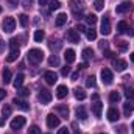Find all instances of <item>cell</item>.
<instances>
[{"label": "cell", "mask_w": 134, "mask_h": 134, "mask_svg": "<svg viewBox=\"0 0 134 134\" xmlns=\"http://www.w3.org/2000/svg\"><path fill=\"white\" fill-rule=\"evenodd\" d=\"M27 59L30 61V64H39L44 59V52L39 48H31L27 55Z\"/></svg>", "instance_id": "6da1fadb"}, {"label": "cell", "mask_w": 134, "mask_h": 134, "mask_svg": "<svg viewBox=\"0 0 134 134\" xmlns=\"http://www.w3.org/2000/svg\"><path fill=\"white\" fill-rule=\"evenodd\" d=\"M70 8H72L73 16H75L76 19H81V17H83V13L78 11V8L83 9V2H81V0H70Z\"/></svg>", "instance_id": "7a4b0ae2"}, {"label": "cell", "mask_w": 134, "mask_h": 134, "mask_svg": "<svg viewBox=\"0 0 134 134\" xmlns=\"http://www.w3.org/2000/svg\"><path fill=\"white\" fill-rule=\"evenodd\" d=\"M14 28H16V20H14V17H11V16L5 17V20H3V31H5V33H13Z\"/></svg>", "instance_id": "3957f363"}, {"label": "cell", "mask_w": 134, "mask_h": 134, "mask_svg": "<svg viewBox=\"0 0 134 134\" xmlns=\"http://www.w3.org/2000/svg\"><path fill=\"white\" fill-rule=\"evenodd\" d=\"M101 81H103V84H106V86H109V84H112V81H114V75H112V72L109 70V69H101Z\"/></svg>", "instance_id": "277c9868"}, {"label": "cell", "mask_w": 134, "mask_h": 134, "mask_svg": "<svg viewBox=\"0 0 134 134\" xmlns=\"http://www.w3.org/2000/svg\"><path fill=\"white\" fill-rule=\"evenodd\" d=\"M25 117H22V115H17V117H14L13 120H11V123H9V126H11V130H20L24 125H25Z\"/></svg>", "instance_id": "5b68a950"}, {"label": "cell", "mask_w": 134, "mask_h": 134, "mask_svg": "<svg viewBox=\"0 0 134 134\" xmlns=\"http://www.w3.org/2000/svg\"><path fill=\"white\" fill-rule=\"evenodd\" d=\"M66 37H67V41H69V42H73V44H78V42H80V33H78L75 28L67 30Z\"/></svg>", "instance_id": "8992f818"}, {"label": "cell", "mask_w": 134, "mask_h": 134, "mask_svg": "<svg viewBox=\"0 0 134 134\" xmlns=\"http://www.w3.org/2000/svg\"><path fill=\"white\" fill-rule=\"evenodd\" d=\"M47 126L52 128V130L58 128V126H59V117L55 115V114H48V115H47Z\"/></svg>", "instance_id": "52a82bcc"}, {"label": "cell", "mask_w": 134, "mask_h": 134, "mask_svg": "<svg viewBox=\"0 0 134 134\" xmlns=\"http://www.w3.org/2000/svg\"><path fill=\"white\" fill-rule=\"evenodd\" d=\"M37 98H39V101H41L42 104H47V103H50V101H52L53 97H52V92H50V91L42 89V91L39 92V97H37Z\"/></svg>", "instance_id": "ba28073f"}, {"label": "cell", "mask_w": 134, "mask_h": 134, "mask_svg": "<svg viewBox=\"0 0 134 134\" xmlns=\"http://www.w3.org/2000/svg\"><path fill=\"white\" fill-rule=\"evenodd\" d=\"M100 31H101L103 36H108V34L111 33V20H109V17H103Z\"/></svg>", "instance_id": "9c48e42d"}, {"label": "cell", "mask_w": 134, "mask_h": 134, "mask_svg": "<svg viewBox=\"0 0 134 134\" xmlns=\"http://www.w3.org/2000/svg\"><path fill=\"white\" fill-rule=\"evenodd\" d=\"M131 8H133V3H131V2H122L120 5H117L115 11H117L119 14H123V13H128Z\"/></svg>", "instance_id": "30bf717a"}, {"label": "cell", "mask_w": 134, "mask_h": 134, "mask_svg": "<svg viewBox=\"0 0 134 134\" xmlns=\"http://www.w3.org/2000/svg\"><path fill=\"white\" fill-rule=\"evenodd\" d=\"M44 80H45V83L47 84H55L56 81H58V75L55 73V72H45L44 73Z\"/></svg>", "instance_id": "8fae6325"}, {"label": "cell", "mask_w": 134, "mask_h": 134, "mask_svg": "<svg viewBox=\"0 0 134 134\" xmlns=\"http://www.w3.org/2000/svg\"><path fill=\"white\" fill-rule=\"evenodd\" d=\"M106 115H108V120H109V122H117V120L120 119V114H119V111H117L115 108H109Z\"/></svg>", "instance_id": "7c38bea8"}, {"label": "cell", "mask_w": 134, "mask_h": 134, "mask_svg": "<svg viewBox=\"0 0 134 134\" xmlns=\"http://www.w3.org/2000/svg\"><path fill=\"white\" fill-rule=\"evenodd\" d=\"M11 78H13L11 70H9L8 67H5V69H3V73H2V81H3V84H9V83H11Z\"/></svg>", "instance_id": "4fadbf2b"}, {"label": "cell", "mask_w": 134, "mask_h": 134, "mask_svg": "<svg viewBox=\"0 0 134 134\" xmlns=\"http://www.w3.org/2000/svg\"><path fill=\"white\" fill-rule=\"evenodd\" d=\"M67 94H69V89H67V86H64V84L58 86V89H56V97H58L59 100L66 98V97H67Z\"/></svg>", "instance_id": "5bb4252c"}, {"label": "cell", "mask_w": 134, "mask_h": 134, "mask_svg": "<svg viewBox=\"0 0 134 134\" xmlns=\"http://www.w3.org/2000/svg\"><path fill=\"white\" fill-rule=\"evenodd\" d=\"M13 103H14V104H16V106L19 108V109H22V111H28V109H30V104H28L27 101L20 100V98H17V97H16V98L13 100Z\"/></svg>", "instance_id": "9a60e30c"}, {"label": "cell", "mask_w": 134, "mask_h": 134, "mask_svg": "<svg viewBox=\"0 0 134 134\" xmlns=\"http://www.w3.org/2000/svg\"><path fill=\"white\" fill-rule=\"evenodd\" d=\"M112 64H114V69L117 72H123L126 69V61H123V59H114Z\"/></svg>", "instance_id": "2e32d148"}, {"label": "cell", "mask_w": 134, "mask_h": 134, "mask_svg": "<svg viewBox=\"0 0 134 134\" xmlns=\"http://www.w3.org/2000/svg\"><path fill=\"white\" fill-rule=\"evenodd\" d=\"M101 109H103V104H101V101H94V104H92V112H94V115L95 117H100L101 115Z\"/></svg>", "instance_id": "e0dca14e"}, {"label": "cell", "mask_w": 134, "mask_h": 134, "mask_svg": "<svg viewBox=\"0 0 134 134\" xmlns=\"http://www.w3.org/2000/svg\"><path fill=\"white\" fill-rule=\"evenodd\" d=\"M24 73H17V76L14 78V81H13V86L16 87V89H20L22 87V84H24Z\"/></svg>", "instance_id": "ac0fdd59"}, {"label": "cell", "mask_w": 134, "mask_h": 134, "mask_svg": "<svg viewBox=\"0 0 134 134\" xmlns=\"http://www.w3.org/2000/svg\"><path fill=\"white\" fill-rule=\"evenodd\" d=\"M56 112H58L61 117H64V119L69 117V108H67L66 104H59V106H56Z\"/></svg>", "instance_id": "d6986e66"}, {"label": "cell", "mask_w": 134, "mask_h": 134, "mask_svg": "<svg viewBox=\"0 0 134 134\" xmlns=\"http://www.w3.org/2000/svg\"><path fill=\"white\" fill-rule=\"evenodd\" d=\"M133 111H134V101H128V103H125L123 104V112H125V115L126 117H130L131 114H133Z\"/></svg>", "instance_id": "ffe728a7"}, {"label": "cell", "mask_w": 134, "mask_h": 134, "mask_svg": "<svg viewBox=\"0 0 134 134\" xmlns=\"http://www.w3.org/2000/svg\"><path fill=\"white\" fill-rule=\"evenodd\" d=\"M64 58H66L67 64H72V63L75 61V50H72V48L66 50V53H64Z\"/></svg>", "instance_id": "44dd1931"}, {"label": "cell", "mask_w": 134, "mask_h": 134, "mask_svg": "<svg viewBox=\"0 0 134 134\" xmlns=\"http://www.w3.org/2000/svg\"><path fill=\"white\" fill-rule=\"evenodd\" d=\"M66 22H67V14L61 13V14H58V16H56V20H55L56 27H63V25H64Z\"/></svg>", "instance_id": "7402d4cb"}, {"label": "cell", "mask_w": 134, "mask_h": 134, "mask_svg": "<svg viewBox=\"0 0 134 134\" xmlns=\"http://www.w3.org/2000/svg\"><path fill=\"white\" fill-rule=\"evenodd\" d=\"M115 47H117L120 52H126L130 45H128V42H126V41H115Z\"/></svg>", "instance_id": "603a6c76"}, {"label": "cell", "mask_w": 134, "mask_h": 134, "mask_svg": "<svg viewBox=\"0 0 134 134\" xmlns=\"http://www.w3.org/2000/svg\"><path fill=\"white\" fill-rule=\"evenodd\" d=\"M126 31H128V24L125 20L119 22L117 24V33H126Z\"/></svg>", "instance_id": "cb8c5ba5"}, {"label": "cell", "mask_w": 134, "mask_h": 134, "mask_svg": "<svg viewBox=\"0 0 134 134\" xmlns=\"http://www.w3.org/2000/svg\"><path fill=\"white\" fill-rule=\"evenodd\" d=\"M76 115H78L80 120H86V119H87V112H86V109H84L83 106H80V108L76 109Z\"/></svg>", "instance_id": "d4e9b609"}, {"label": "cell", "mask_w": 134, "mask_h": 134, "mask_svg": "<svg viewBox=\"0 0 134 134\" xmlns=\"http://www.w3.org/2000/svg\"><path fill=\"white\" fill-rule=\"evenodd\" d=\"M83 58H84L86 61L92 59V58H94V50H92V48H84V50H83Z\"/></svg>", "instance_id": "484cf974"}, {"label": "cell", "mask_w": 134, "mask_h": 134, "mask_svg": "<svg viewBox=\"0 0 134 134\" xmlns=\"http://www.w3.org/2000/svg\"><path fill=\"white\" fill-rule=\"evenodd\" d=\"M73 92H75V98H76V100H84V98H86V92H84L83 89L76 87Z\"/></svg>", "instance_id": "4316f807"}, {"label": "cell", "mask_w": 134, "mask_h": 134, "mask_svg": "<svg viewBox=\"0 0 134 134\" xmlns=\"http://www.w3.org/2000/svg\"><path fill=\"white\" fill-rule=\"evenodd\" d=\"M17 58H19V50H13V52L6 56V61H8V63H13V61H16Z\"/></svg>", "instance_id": "83f0119b"}, {"label": "cell", "mask_w": 134, "mask_h": 134, "mask_svg": "<svg viewBox=\"0 0 134 134\" xmlns=\"http://www.w3.org/2000/svg\"><path fill=\"white\" fill-rule=\"evenodd\" d=\"M97 20H98V17H97L95 14H89V16H86V22H87L89 25H92V27L97 24Z\"/></svg>", "instance_id": "f1b7e54d"}, {"label": "cell", "mask_w": 134, "mask_h": 134, "mask_svg": "<svg viewBox=\"0 0 134 134\" xmlns=\"http://www.w3.org/2000/svg\"><path fill=\"white\" fill-rule=\"evenodd\" d=\"M11 112H13V108H11L9 104H5V106H3V109H2V115L6 119V117H9V115H11Z\"/></svg>", "instance_id": "f546056e"}, {"label": "cell", "mask_w": 134, "mask_h": 134, "mask_svg": "<svg viewBox=\"0 0 134 134\" xmlns=\"http://www.w3.org/2000/svg\"><path fill=\"white\" fill-rule=\"evenodd\" d=\"M48 64H50V66L53 67V66H59V58H58V55H52V56H50V58H48Z\"/></svg>", "instance_id": "4dcf8cb0"}, {"label": "cell", "mask_w": 134, "mask_h": 134, "mask_svg": "<svg viewBox=\"0 0 134 134\" xmlns=\"http://www.w3.org/2000/svg\"><path fill=\"white\" fill-rule=\"evenodd\" d=\"M44 36H45V33H44L42 30H36V31H34V41H36V42H42Z\"/></svg>", "instance_id": "1f68e13d"}, {"label": "cell", "mask_w": 134, "mask_h": 134, "mask_svg": "<svg viewBox=\"0 0 134 134\" xmlns=\"http://www.w3.org/2000/svg\"><path fill=\"white\" fill-rule=\"evenodd\" d=\"M19 24H20V27H27L28 25V16L27 14H20L19 16Z\"/></svg>", "instance_id": "d6a6232c"}, {"label": "cell", "mask_w": 134, "mask_h": 134, "mask_svg": "<svg viewBox=\"0 0 134 134\" xmlns=\"http://www.w3.org/2000/svg\"><path fill=\"white\" fill-rule=\"evenodd\" d=\"M50 48H52V50H59V48H61V42H59L58 39H52V41H50Z\"/></svg>", "instance_id": "836d02e7"}, {"label": "cell", "mask_w": 134, "mask_h": 134, "mask_svg": "<svg viewBox=\"0 0 134 134\" xmlns=\"http://www.w3.org/2000/svg\"><path fill=\"white\" fill-rule=\"evenodd\" d=\"M9 48H11V52H13V50H19V41H17L16 37H13V39L9 41Z\"/></svg>", "instance_id": "e575fe53"}, {"label": "cell", "mask_w": 134, "mask_h": 134, "mask_svg": "<svg viewBox=\"0 0 134 134\" xmlns=\"http://www.w3.org/2000/svg\"><path fill=\"white\" fill-rule=\"evenodd\" d=\"M86 36H87L89 41H94V39H97V31H95L94 28H91V30L86 31Z\"/></svg>", "instance_id": "d590c367"}, {"label": "cell", "mask_w": 134, "mask_h": 134, "mask_svg": "<svg viewBox=\"0 0 134 134\" xmlns=\"http://www.w3.org/2000/svg\"><path fill=\"white\" fill-rule=\"evenodd\" d=\"M109 100H111V103H117V101L120 100L119 92H111V94H109Z\"/></svg>", "instance_id": "8d00e7d4"}, {"label": "cell", "mask_w": 134, "mask_h": 134, "mask_svg": "<svg viewBox=\"0 0 134 134\" xmlns=\"http://www.w3.org/2000/svg\"><path fill=\"white\" fill-rule=\"evenodd\" d=\"M59 6H61V3H59V0H52V2H50V11H55V9H59Z\"/></svg>", "instance_id": "74e56055"}, {"label": "cell", "mask_w": 134, "mask_h": 134, "mask_svg": "<svg viewBox=\"0 0 134 134\" xmlns=\"http://www.w3.org/2000/svg\"><path fill=\"white\" fill-rule=\"evenodd\" d=\"M17 95H19V97H28V95H30V89L22 87V89H19V91H17Z\"/></svg>", "instance_id": "f35d334b"}, {"label": "cell", "mask_w": 134, "mask_h": 134, "mask_svg": "<svg viewBox=\"0 0 134 134\" xmlns=\"http://www.w3.org/2000/svg\"><path fill=\"white\" fill-rule=\"evenodd\" d=\"M94 6H95L97 11H101V9L104 8V0H95V2H94Z\"/></svg>", "instance_id": "ab89813d"}, {"label": "cell", "mask_w": 134, "mask_h": 134, "mask_svg": "<svg viewBox=\"0 0 134 134\" xmlns=\"http://www.w3.org/2000/svg\"><path fill=\"white\" fill-rule=\"evenodd\" d=\"M86 86H87V87H94V86H95V76H94V75H92V76H87Z\"/></svg>", "instance_id": "60d3db41"}, {"label": "cell", "mask_w": 134, "mask_h": 134, "mask_svg": "<svg viewBox=\"0 0 134 134\" xmlns=\"http://www.w3.org/2000/svg\"><path fill=\"white\" fill-rule=\"evenodd\" d=\"M28 134H41L39 126H37V125H31V126H30V130H28Z\"/></svg>", "instance_id": "b9f144b4"}, {"label": "cell", "mask_w": 134, "mask_h": 134, "mask_svg": "<svg viewBox=\"0 0 134 134\" xmlns=\"http://www.w3.org/2000/svg\"><path fill=\"white\" fill-rule=\"evenodd\" d=\"M125 95H126L128 100H134V91L133 89H126L125 91Z\"/></svg>", "instance_id": "7bdbcfd3"}, {"label": "cell", "mask_w": 134, "mask_h": 134, "mask_svg": "<svg viewBox=\"0 0 134 134\" xmlns=\"http://www.w3.org/2000/svg\"><path fill=\"white\" fill-rule=\"evenodd\" d=\"M75 30H76L78 33H86V31H87V30L84 28V25H81V24H80V25H76V28H75Z\"/></svg>", "instance_id": "ee69618b"}, {"label": "cell", "mask_w": 134, "mask_h": 134, "mask_svg": "<svg viewBox=\"0 0 134 134\" xmlns=\"http://www.w3.org/2000/svg\"><path fill=\"white\" fill-rule=\"evenodd\" d=\"M69 73H70V67H63V69H61V75H63V76H67Z\"/></svg>", "instance_id": "f6af8a7d"}, {"label": "cell", "mask_w": 134, "mask_h": 134, "mask_svg": "<svg viewBox=\"0 0 134 134\" xmlns=\"http://www.w3.org/2000/svg\"><path fill=\"white\" fill-rule=\"evenodd\" d=\"M117 134H126V126L125 125H120L119 130H117Z\"/></svg>", "instance_id": "bcb514c9"}, {"label": "cell", "mask_w": 134, "mask_h": 134, "mask_svg": "<svg viewBox=\"0 0 134 134\" xmlns=\"http://www.w3.org/2000/svg\"><path fill=\"white\" fill-rule=\"evenodd\" d=\"M33 2L34 0H24V6H25V8H31Z\"/></svg>", "instance_id": "7dc6e473"}, {"label": "cell", "mask_w": 134, "mask_h": 134, "mask_svg": "<svg viewBox=\"0 0 134 134\" xmlns=\"http://www.w3.org/2000/svg\"><path fill=\"white\" fill-rule=\"evenodd\" d=\"M103 55H104L106 58H112V56H114V53H112V52H109V50H104V53H103Z\"/></svg>", "instance_id": "c3c4849f"}, {"label": "cell", "mask_w": 134, "mask_h": 134, "mask_svg": "<svg viewBox=\"0 0 134 134\" xmlns=\"http://www.w3.org/2000/svg\"><path fill=\"white\" fill-rule=\"evenodd\" d=\"M100 48H101V50H106V48H108V42H106V41L100 42Z\"/></svg>", "instance_id": "681fc988"}, {"label": "cell", "mask_w": 134, "mask_h": 134, "mask_svg": "<svg viewBox=\"0 0 134 134\" xmlns=\"http://www.w3.org/2000/svg\"><path fill=\"white\" fill-rule=\"evenodd\" d=\"M58 134H70V133H69V130H67V128H61V130L58 131Z\"/></svg>", "instance_id": "f907efd6"}, {"label": "cell", "mask_w": 134, "mask_h": 134, "mask_svg": "<svg viewBox=\"0 0 134 134\" xmlns=\"http://www.w3.org/2000/svg\"><path fill=\"white\" fill-rule=\"evenodd\" d=\"M8 3H9L11 6H16V5L19 3V0H8Z\"/></svg>", "instance_id": "816d5d0a"}, {"label": "cell", "mask_w": 134, "mask_h": 134, "mask_svg": "<svg viewBox=\"0 0 134 134\" xmlns=\"http://www.w3.org/2000/svg\"><path fill=\"white\" fill-rule=\"evenodd\" d=\"M126 33L130 34V36H134V25L131 27V28H128V31H126Z\"/></svg>", "instance_id": "f5cc1de1"}, {"label": "cell", "mask_w": 134, "mask_h": 134, "mask_svg": "<svg viewBox=\"0 0 134 134\" xmlns=\"http://www.w3.org/2000/svg\"><path fill=\"white\" fill-rule=\"evenodd\" d=\"M5 95H6V92H5L3 89H0V100H3V98H5Z\"/></svg>", "instance_id": "db71d44e"}, {"label": "cell", "mask_w": 134, "mask_h": 134, "mask_svg": "<svg viewBox=\"0 0 134 134\" xmlns=\"http://www.w3.org/2000/svg\"><path fill=\"white\" fill-rule=\"evenodd\" d=\"M72 128H73V133H75V134H81V133H80V130H76V125H75V123L72 125Z\"/></svg>", "instance_id": "11a10c76"}, {"label": "cell", "mask_w": 134, "mask_h": 134, "mask_svg": "<svg viewBox=\"0 0 134 134\" xmlns=\"http://www.w3.org/2000/svg\"><path fill=\"white\" fill-rule=\"evenodd\" d=\"M47 3H48V0H39V5H41V6H45Z\"/></svg>", "instance_id": "9f6ffc18"}, {"label": "cell", "mask_w": 134, "mask_h": 134, "mask_svg": "<svg viewBox=\"0 0 134 134\" xmlns=\"http://www.w3.org/2000/svg\"><path fill=\"white\" fill-rule=\"evenodd\" d=\"M76 78H78V72H75V73L72 75V80H76Z\"/></svg>", "instance_id": "6f0895ef"}, {"label": "cell", "mask_w": 134, "mask_h": 134, "mask_svg": "<svg viewBox=\"0 0 134 134\" xmlns=\"http://www.w3.org/2000/svg\"><path fill=\"white\" fill-rule=\"evenodd\" d=\"M92 100L97 101V100H98V95H97V94H94V95H92Z\"/></svg>", "instance_id": "680465c9"}, {"label": "cell", "mask_w": 134, "mask_h": 134, "mask_svg": "<svg viewBox=\"0 0 134 134\" xmlns=\"http://www.w3.org/2000/svg\"><path fill=\"white\" fill-rule=\"evenodd\" d=\"M130 59H131V61L134 63V53H131V55H130Z\"/></svg>", "instance_id": "91938a15"}, {"label": "cell", "mask_w": 134, "mask_h": 134, "mask_svg": "<svg viewBox=\"0 0 134 134\" xmlns=\"http://www.w3.org/2000/svg\"><path fill=\"white\" fill-rule=\"evenodd\" d=\"M3 48V44H2V39H0V50Z\"/></svg>", "instance_id": "94428289"}, {"label": "cell", "mask_w": 134, "mask_h": 134, "mask_svg": "<svg viewBox=\"0 0 134 134\" xmlns=\"http://www.w3.org/2000/svg\"><path fill=\"white\" fill-rule=\"evenodd\" d=\"M133 130H134V123H133ZM133 134H134V133H133Z\"/></svg>", "instance_id": "6125c7cd"}, {"label": "cell", "mask_w": 134, "mask_h": 134, "mask_svg": "<svg viewBox=\"0 0 134 134\" xmlns=\"http://www.w3.org/2000/svg\"><path fill=\"white\" fill-rule=\"evenodd\" d=\"M0 13H2V6H0Z\"/></svg>", "instance_id": "be15d7a7"}, {"label": "cell", "mask_w": 134, "mask_h": 134, "mask_svg": "<svg viewBox=\"0 0 134 134\" xmlns=\"http://www.w3.org/2000/svg\"><path fill=\"white\" fill-rule=\"evenodd\" d=\"M100 134H104V133H100Z\"/></svg>", "instance_id": "e7e4bbea"}]
</instances>
